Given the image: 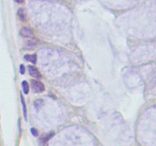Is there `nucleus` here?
<instances>
[{
  "label": "nucleus",
  "instance_id": "nucleus-1",
  "mask_svg": "<svg viewBox=\"0 0 156 146\" xmlns=\"http://www.w3.org/2000/svg\"><path fill=\"white\" fill-rule=\"evenodd\" d=\"M31 88L34 92L35 93H42L45 90V87H44V84L37 80L31 81Z\"/></svg>",
  "mask_w": 156,
  "mask_h": 146
},
{
  "label": "nucleus",
  "instance_id": "nucleus-9",
  "mask_svg": "<svg viewBox=\"0 0 156 146\" xmlns=\"http://www.w3.org/2000/svg\"><path fill=\"white\" fill-rule=\"evenodd\" d=\"M21 103H22V106H23V111H24V116L25 120H27V108H26V104L25 102H24V99L23 98V97L21 96Z\"/></svg>",
  "mask_w": 156,
  "mask_h": 146
},
{
  "label": "nucleus",
  "instance_id": "nucleus-4",
  "mask_svg": "<svg viewBox=\"0 0 156 146\" xmlns=\"http://www.w3.org/2000/svg\"><path fill=\"white\" fill-rule=\"evenodd\" d=\"M53 135H54V133H53V132H50V133H48V134H45V135H44L41 138H40V142H41L42 144H45V143L47 142V141H48L50 138H51Z\"/></svg>",
  "mask_w": 156,
  "mask_h": 146
},
{
  "label": "nucleus",
  "instance_id": "nucleus-6",
  "mask_svg": "<svg viewBox=\"0 0 156 146\" xmlns=\"http://www.w3.org/2000/svg\"><path fill=\"white\" fill-rule=\"evenodd\" d=\"M24 59L27 61H29V62H31L32 63L35 64L37 62V56L36 54H27L24 56Z\"/></svg>",
  "mask_w": 156,
  "mask_h": 146
},
{
  "label": "nucleus",
  "instance_id": "nucleus-11",
  "mask_svg": "<svg viewBox=\"0 0 156 146\" xmlns=\"http://www.w3.org/2000/svg\"><path fill=\"white\" fill-rule=\"evenodd\" d=\"M20 72L22 75H24V72H25V68H24V65H20Z\"/></svg>",
  "mask_w": 156,
  "mask_h": 146
},
{
  "label": "nucleus",
  "instance_id": "nucleus-7",
  "mask_svg": "<svg viewBox=\"0 0 156 146\" xmlns=\"http://www.w3.org/2000/svg\"><path fill=\"white\" fill-rule=\"evenodd\" d=\"M21 85H22V88H23V91H24V94H27L29 92V85H28V83H27L26 81H24V82H22V83H21Z\"/></svg>",
  "mask_w": 156,
  "mask_h": 146
},
{
  "label": "nucleus",
  "instance_id": "nucleus-5",
  "mask_svg": "<svg viewBox=\"0 0 156 146\" xmlns=\"http://www.w3.org/2000/svg\"><path fill=\"white\" fill-rule=\"evenodd\" d=\"M18 16L21 19V21H25L27 20V13L24 9H19L18 11Z\"/></svg>",
  "mask_w": 156,
  "mask_h": 146
},
{
  "label": "nucleus",
  "instance_id": "nucleus-8",
  "mask_svg": "<svg viewBox=\"0 0 156 146\" xmlns=\"http://www.w3.org/2000/svg\"><path fill=\"white\" fill-rule=\"evenodd\" d=\"M37 44V40H34V39L30 40H28L26 42V46H27V47H29V48H33V47H34Z\"/></svg>",
  "mask_w": 156,
  "mask_h": 146
},
{
  "label": "nucleus",
  "instance_id": "nucleus-3",
  "mask_svg": "<svg viewBox=\"0 0 156 146\" xmlns=\"http://www.w3.org/2000/svg\"><path fill=\"white\" fill-rule=\"evenodd\" d=\"M28 71L29 74L34 78H41V75L40 71L37 68H35L33 65H28Z\"/></svg>",
  "mask_w": 156,
  "mask_h": 146
},
{
  "label": "nucleus",
  "instance_id": "nucleus-10",
  "mask_svg": "<svg viewBox=\"0 0 156 146\" xmlns=\"http://www.w3.org/2000/svg\"><path fill=\"white\" fill-rule=\"evenodd\" d=\"M30 132H31V134L34 135V136L37 137L38 135V132L37 129H35L34 128H32L31 129H30Z\"/></svg>",
  "mask_w": 156,
  "mask_h": 146
},
{
  "label": "nucleus",
  "instance_id": "nucleus-12",
  "mask_svg": "<svg viewBox=\"0 0 156 146\" xmlns=\"http://www.w3.org/2000/svg\"><path fill=\"white\" fill-rule=\"evenodd\" d=\"M15 1L18 3H22L24 0H15Z\"/></svg>",
  "mask_w": 156,
  "mask_h": 146
},
{
  "label": "nucleus",
  "instance_id": "nucleus-2",
  "mask_svg": "<svg viewBox=\"0 0 156 146\" xmlns=\"http://www.w3.org/2000/svg\"><path fill=\"white\" fill-rule=\"evenodd\" d=\"M20 34H21V36L26 38H31L34 36V32L33 30H31L29 27H22L20 30Z\"/></svg>",
  "mask_w": 156,
  "mask_h": 146
}]
</instances>
